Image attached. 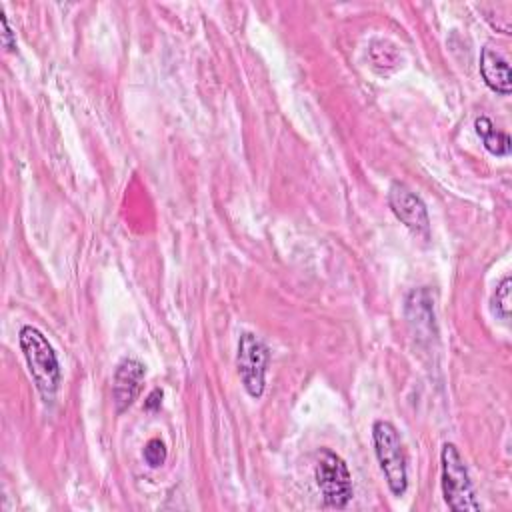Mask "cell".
Listing matches in <instances>:
<instances>
[{
  "instance_id": "6da1fadb",
  "label": "cell",
  "mask_w": 512,
  "mask_h": 512,
  "mask_svg": "<svg viewBox=\"0 0 512 512\" xmlns=\"http://www.w3.org/2000/svg\"><path fill=\"white\" fill-rule=\"evenodd\" d=\"M18 342L36 390L46 402L52 400L60 388V378H62L60 362L52 344L36 326H30V324L20 328Z\"/></svg>"
},
{
  "instance_id": "7a4b0ae2",
  "label": "cell",
  "mask_w": 512,
  "mask_h": 512,
  "mask_svg": "<svg viewBox=\"0 0 512 512\" xmlns=\"http://www.w3.org/2000/svg\"><path fill=\"white\" fill-rule=\"evenodd\" d=\"M372 442L390 492L394 496H404L408 490V466L398 428L388 420H376L372 424Z\"/></svg>"
},
{
  "instance_id": "3957f363",
  "label": "cell",
  "mask_w": 512,
  "mask_h": 512,
  "mask_svg": "<svg viewBox=\"0 0 512 512\" xmlns=\"http://www.w3.org/2000/svg\"><path fill=\"white\" fill-rule=\"evenodd\" d=\"M440 468H442V494L448 508L456 512L480 510V502L476 500V492H474L468 468L458 448L450 442L442 446Z\"/></svg>"
},
{
  "instance_id": "277c9868",
  "label": "cell",
  "mask_w": 512,
  "mask_h": 512,
  "mask_svg": "<svg viewBox=\"0 0 512 512\" xmlns=\"http://www.w3.org/2000/svg\"><path fill=\"white\" fill-rule=\"evenodd\" d=\"M314 480L328 508L342 510L348 506L354 494L352 476L346 462L330 448H322L318 452L316 466H314Z\"/></svg>"
},
{
  "instance_id": "5b68a950",
  "label": "cell",
  "mask_w": 512,
  "mask_h": 512,
  "mask_svg": "<svg viewBox=\"0 0 512 512\" xmlns=\"http://www.w3.org/2000/svg\"><path fill=\"white\" fill-rule=\"evenodd\" d=\"M270 350L254 332H242L236 348V368L244 390L250 398H260L266 386V368Z\"/></svg>"
},
{
  "instance_id": "8992f818",
  "label": "cell",
  "mask_w": 512,
  "mask_h": 512,
  "mask_svg": "<svg viewBox=\"0 0 512 512\" xmlns=\"http://www.w3.org/2000/svg\"><path fill=\"white\" fill-rule=\"evenodd\" d=\"M388 204L394 216L416 236L430 238V218L422 198L402 182H392L388 188Z\"/></svg>"
},
{
  "instance_id": "52a82bcc",
  "label": "cell",
  "mask_w": 512,
  "mask_h": 512,
  "mask_svg": "<svg viewBox=\"0 0 512 512\" xmlns=\"http://www.w3.org/2000/svg\"><path fill=\"white\" fill-rule=\"evenodd\" d=\"M146 376V366L138 358H122L114 370L112 398L116 412H126L138 398Z\"/></svg>"
},
{
  "instance_id": "ba28073f",
  "label": "cell",
  "mask_w": 512,
  "mask_h": 512,
  "mask_svg": "<svg viewBox=\"0 0 512 512\" xmlns=\"http://www.w3.org/2000/svg\"><path fill=\"white\" fill-rule=\"evenodd\" d=\"M480 74L490 90L502 96L510 94V84H512L510 64L492 46H484L480 52Z\"/></svg>"
},
{
  "instance_id": "9c48e42d",
  "label": "cell",
  "mask_w": 512,
  "mask_h": 512,
  "mask_svg": "<svg viewBox=\"0 0 512 512\" xmlns=\"http://www.w3.org/2000/svg\"><path fill=\"white\" fill-rule=\"evenodd\" d=\"M368 58L376 72L390 74L400 66V52L394 42L386 38H374L368 44Z\"/></svg>"
},
{
  "instance_id": "30bf717a",
  "label": "cell",
  "mask_w": 512,
  "mask_h": 512,
  "mask_svg": "<svg viewBox=\"0 0 512 512\" xmlns=\"http://www.w3.org/2000/svg\"><path fill=\"white\" fill-rule=\"evenodd\" d=\"M474 130L482 138L484 148L494 156H508L510 154V136L502 130H496L492 120L486 116H478L474 120Z\"/></svg>"
},
{
  "instance_id": "8fae6325",
  "label": "cell",
  "mask_w": 512,
  "mask_h": 512,
  "mask_svg": "<svg viewBox=\"0 0 512 512\" xmlns=\"http://www.w3.org/2000/svg\"><path fill=\"white\" fill-rule=\"evenodd\" d=\"M510 288H512V278H510V276H504V278L498 282V286H496V290H494V294H492V312H494L500 320H504V322L510 320V312H512Z\"/></svg>"
},
{
  "instance_id": "7c38bea8",
  "label": "cell",
  "mask_w": 512,
  "mask_h": 512,
  "mask_svg": "<svg viewBox=\"0 0 512 512\" xmlns=\"http://www.w3.org/2000/svg\"><path fill=\"white\" fill-rule=\"evenodd\" d=\"M142 456L150 468H160L168 458V448L160 438H150L142 450Z\"/></svg>"
},
{
  "instance_id": "4fadbf2b",
  "label": "cell",
  "mask_w": 512,
  "mask_h": 512,
  "mask_svg": "<svg viewBox=\"0 0 512 512\" xmlns=\"http://www.w3.org/2000/svg\"><path fill=\"white\" fill-rule=\"evenodd\" d=\"M0 22H2V44H4V48L6 50H14L16 48V38H14V34H12V30H10V24H8V18H6V14L0 10Z\"/></svg>"
},
{
  "instance_id": "5bb4252c",
  "label": "cell",
  "mask_w": 512,
  "mask_h": 512,
  "mask_svg": "<svg viewBox=\"0 0 512 512\" xmlns=\"http://www.w3.org/2000/svg\"><path fill=\"white\" fill-rule=\"evenodd\" d=\"M162 396H164V392H162L160 388H154V390L148 394V398L144 400V410H148V412H158L160 406H162Z\"/></svg>"
}]
</instances>
